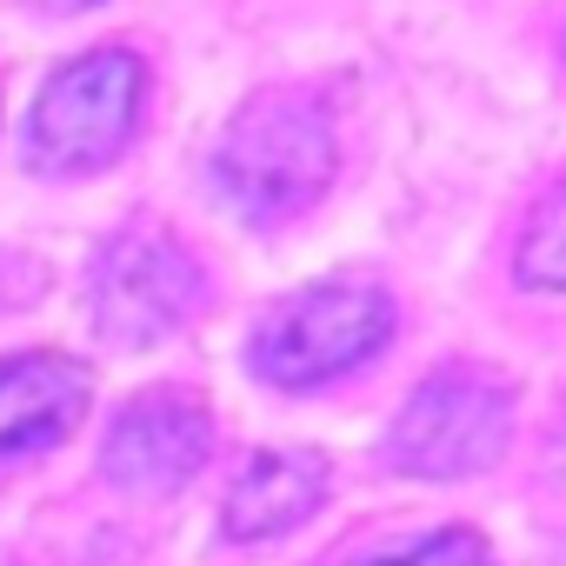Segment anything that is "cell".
<instances>
[{"label": "cell", "instance_id": "6da1fadb", "mask_svg": "<svg viewBox=\"0 0 566 566\" xmlns=\"http://www.w3.org/2000/svg\"><path fill=\"white\" fill-rule=\"evenodd\" d=\"M334 160H340V147H334L327 107L314 94L273 87V94L247 101V114L227 127V140L213 154V180H220L233 213L287 220L327 193Z\"/></svg>", "mask_w": 566, "mask_h": 566}, {"label": "cell", "instance_id": "52a82bcc", "mask_svg": "<svg viewBox=\"0 0 566 566\" xmlns=\"http://www.w3.org/2000/svg\"><path fill=\"white\" fill-rule=\"evenodd\" d=\"M87 413V367L67 354L0 360V460L54 447Z\"/></svg>", "mask_w": 566, "mask_h": 566}, {"label": "cell", "instance_id": "9c48e42d", "mask_svg": "<svg viewBox=\"0 0 566 566\" xmlns=\"http://www.w3.org/2000/svg\"><path fill=\"white\" fill-rule=\"evenodd\" d=\"M513 273L526 287H566V180L533 207V220L520 233V253H513Z\"/></svg>", "mask_w": 566, "mask_h": 566}, {"label": "cell", "instance_id": "8992f818", "mask_svg": "<svg viewBox=\"0 0 566 566\" xmlns=\"http://www.w3.org/2000/svg\"><path fill=\"white\" fill-rule=\"evenodd\" d=\"M207 440H213L207 407L187 400L180 387H154L114 420V433H107V480L127 486V493H180L200 473Z\"/></svg>", "mask_w": 566, "mask_h": 566}, {"label": "cell", "instance_id": "7a4b0ae2", "mask_svg": "<svg viewBox=\"0 0 566 566\" xmlns=\"http://www.w3.org/2000/svg\"><path fill=\"white\" fill-rule=\"evenodd\" d=\"M140 61L120 48H101L87 61H67L28 120V160L41 174H87L107 167L127 140H134V114H140Z\"/></svg>", "mask_w": 566, "mask_h": 566}, {"label": "cell", "instance_id": "3957f363", "mask_svg": "<svg viewBox=\"0 0 566 566\" xmlns=\"http://www.w3.org/2000/svg\"><path fill=\"white\" fill-rule=\"evenodd\" d=\"M394 334V301L380 287H314L301 301H287L253 340V374L273 387H321L354 374L360 360H374Z\"/></svg>", "mask_w": 566, "mask_h": 566}, {"label": "cell", "instance_id": "30bf717a", "mask_svg": "<svg viewBox=\"0 0 566 566\" xmlns=\"http://www.w3.org/2000/svg\"><path fill=\"white\" fill-rule=\"evenodd\" d=\"M374 566H493V546L480 533H467V526H447V533H433V539H420L407 553H387Z\"/></svg>", "mask_w": 566, "mask_h": 566}, {"label": "cell", "instance_id": "7c38bea8", "mask_svg": "<svg viewBox=\"0 0 566 566\" xmlns=\"http://www.w3.org/2000/svg\"><path fill=\"white\" fill-rule=\"evenodd\" d=\"M559 467H566V427H559Z\"/></svg>", "mask_w": 566, "mask_h": 566}, {"label": "cell", "instance_id": "5b68a950", "mask_svg": "<svg viewBox=\"0 0 566 566\" xmlns=\"http://www.w3.org/2000/svg\"><path fill=\"white\" fill-rule=\"evenodd\" d=\"M200 307V266L167 227H127L94 260V321L114 347H154Z\"/></svg>", "mask_w": 566, "mask_h": 566}, {"label": "cell", "instance_id": "277c9868", "mask_svg": "<svg viewBox=\"0 0 566 566\" xmlns=\"http://www.w3.org/2000/svg\"><path fill=\"white\" fill-rule=\"evenodd\" d=\"M513 427V400L493 374L480 367H440L394 420L387 433V467L413 480H460L500 460Z\"/></svg>", "mask_w": 566, "mask_h": 566}, {"label": "cell", "instance_id": "8fae6325", "mask_svg": "<svg viewBox=\"0 0 566 566\" xmlns=\"http://www.w3.org/2000/svg\"><path fill=\"white\" fill-rule=\"evenodd\" d=\"M48 8H94V0H48Z\"/></svg>", "mask_w": 566, "mask_h": 566}, {"label": "cell", "instance_id": "ba28073f", "mask_svg": "<svg viewBox=\"0 0 566 566\" xmlns=\"http://www.w3.org/2000/svg\"><path fill=\"white\" fill-rule=\"evenodd\" d=\"M327 493V460L301 453V447H266L240 467V480L227 486V533L233 539H273L301 526Z\"/></svg>", "mask_w": 566, "mask_h": 566}]
</instances>
